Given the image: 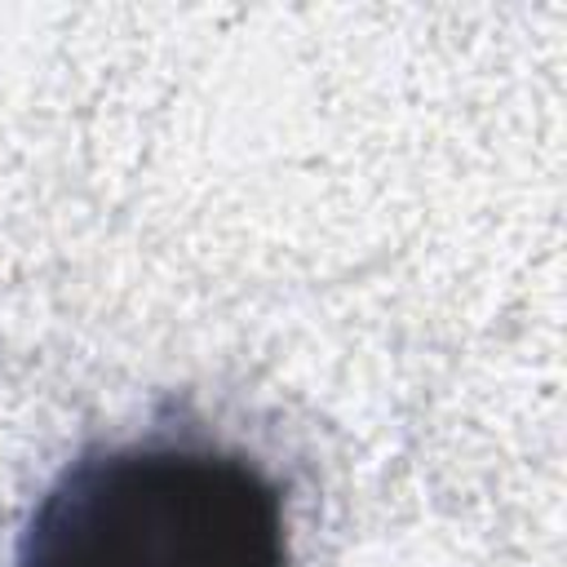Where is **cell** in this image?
I'll return each instance as SVG.
<instances>
[{"instance_id": "cell-1", "label": "cell", "mask_w": 567, "mask_h": 567, "mask_svg": "<svg viewBox=\"0 0 567 567\" xmlns=\"http://www.w3.org/2000/svg\"><path fill=\"white\" fill-rule=\"evenodd\" d=\"M13 567H288L284 492L208 443L93 447L35 501Z\"/></svg>"}]
</instances>
